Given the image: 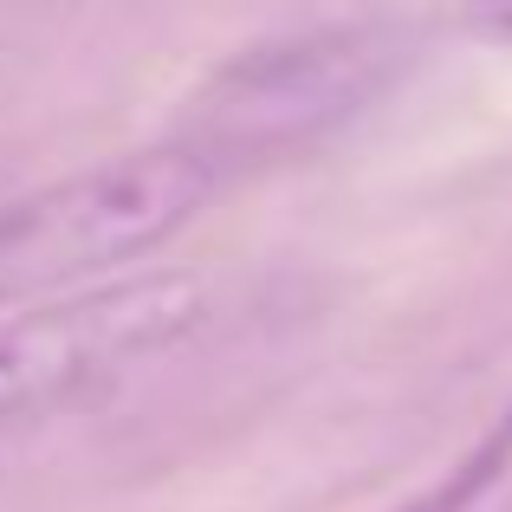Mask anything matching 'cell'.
<instances>
[{"label":"cell","mask_w":512,"mask_h":512,"mask_svg":"<svg viewBox=\"0 0 512 512\" xmlns=\"http://www.w3.org/2000/svg\"><path fill=\"white\" fill-rule=\"evenodd\" d=\"M234 169L201 143L163 130L143 150H117L0 208V305L98 286L150 266L182 227L227 195Z\"/></svg>","instance_id":"cell-1"},{"label":"cell","mask_w":512,"mask_h":512,"mask_svg":"<svg viewBox=\"0 0 512 512\" xmlns=\"http://www.w3.org/2000/svg\"><path fill=\"white\" fill-rule=\"evenodd\" d=\"M208 318V279L124 273L46 292L0 318V441L104 402L143 363L188 344Z\"/></svg>","instance_id":"cell-2"},{"label":"cell","mask_w":512,"mask_h":512,"mask_svg":"<svg viewBox=\"0 0 512 512\" xmlns=\"http://www.w3.org/2000/svg\"><path fill=\"white\" fill-rule=\"evenodd\" d=\"M402 65L409 33L396 20H344L266 39L253 52H234L188 98L175 137L201 143L214 163L234 169V182H247L253 169L305 156L350 117H363L402 78Z\"/></svg>","instance_id":"cell-3"},{"label":"cell","mask_w":512,"mask_h":512,"mask_svg":"<svg viewBox=\"0 0 512 512\" xmlns=\"http://www.w3.org/2000/svg\"><path fill=\"white\" fill-rule=\"evenodd\" d=\"M506 467H512V409L461 454V467H454V474H441L435 487L415 493L402 512H480V500H487V493L506 480Z\"/></svg>","instance_id":"cell-4"},{"label":"cell","mask_w":512,"mask_h":512,"mask_svg":"<svg viewBox=\"0 0 512 512\" xmlns=\"http://www.w3.org/2000/svg\"><path fill=\"white\" fill-rule=\"evenodd\" d=\"M461 26L480 46L512 52V0H461Z\"/></svg>","instance_id":"cell-5"}]
</instances>
